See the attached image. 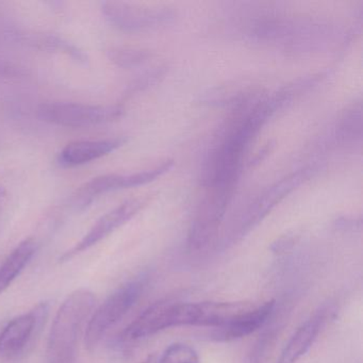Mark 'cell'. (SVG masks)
I'll list each match as a JSON object with an SVG mask.
<instances>
[{
  "instance_id": "6da1fadb",
  "label": "cell",
  "mask_w": 363,
  "mask_h": 363,
  "mask_svg": "<svg viewBox=\"0 0 363 363\" xmlns=\"http://www.w3.org/2000/svg\"><path fill=\"white\" fill-rule=\"evenodd\" d=\"M95 295L86 289L74 291L57 311L46 346L48 363H75L78 340L94 309Z\"/></svg>"
},
{
  "instance_id": "7a4b0ae2",
  "label": "cell",
  "mask_w": 363,
  "mask_h": 363,
  "mask_svg": "<svg viewBox=\"0 0 363 363\" xmlns=\"http://www.w3.org/2000/svg\"><path fill=\"white\" fill-rule=\"evenodd\" d=\"M144 288V278L127 282L99 306L86 326L84 343L89 350H94L106 333L128 313L129 310L139 301Z\"/></svg>"
},
{
  "instance_id": "3957f363",
  "label": "cell",
  "mask_w": 363,
  "mask_h": 363,
  "mask_svg": "<svg viewBox=\"0 0 363 363\" xmlns=\"http://www.w3.org/2000/svg\"><path fill=\"white\" fill-rule=\"evenodd\" d=\"M124 113L121 106L86 105L77 103L42 104L37 110L38 118L57 126H96L118 120Z\"/></svg>"
},
{
  "instance_id": "277c9868",
  "label": "cell",
  "mask_w": 363,
  "mask_h": 363,
  "mask_svg": "<svg viewBox=\"0 0 363 363\" xmlns=\"http://www.w3.org/2000/svg\"><path fill=\"white\" fill-rule=\"evenodd\" d=\"M307 177V169H301L296 173L290 174L284 179L269 186L248 207L238 223L237 227H235L228 239L225 241V246L231 245L243 239L284 197L288 196L297 186H301Z\"/></svg>"
},
{
  "instance_id": "5b68a950",
  "label": "cell",
  "mask_w": 363,
  "mask_h": 363,
  "mask_svg": "<svg viewBox=\"0 0 363 363\" xmlns=\"http://www.w3.org/2000/svg\"><path fill=\"white\" fill-rule=\"evenodd\" d=\"M189 326V303L159 301L142 312L124 331V339L137 341L165 329Z\"/></svg>"
},
{
  "instance_id": "8992f818",
  "label": "cell",
  "mask_w": 363,
  "mask_h": 363,
  "mask_svg": "<svg viewBox=\"0 0 363 363\" xmlns=\"http://www.w3.org/2000/svg\"><path fill=\"white\" fill-rule=\"evenodd\" d=\"M211 189L210 196L201 206L189 230L190 252L203 250L216 238L233 192L230 189Z\"/></svg>"
},
{
  "instance_id": "52a82bcc",
  "label": "cell",
  "mask_w": 363,
  "mask_h": 363,
  "mask_svg": "<svg viewBox=\"0 0 363 363\" xmlns=\"http://www.w3.org/2000/svg\"><path fill=\"white\" fill-rule=\"evenodd\" d=\"M173 167L174 161L167 160L163 162L162 164L154 167V169L139 172V173L128 174V175L109 174V175L93 178L92 180L86 182L84 186H82L78 190L75 196L76 207H86L96 197L106 194V193L124 190V189L135 188V186L150 184L160 176L164 175Z\"/></svg>"
},
{
  "instance_id": "ba28073f",
  "label": "cell",
  "mask_w": 363,
  "mask_h": 363,
  "mask_svg": "<svg viewBox=\"0 0 363 363\" xmlns=\"http://www.w3.org/2000/svg\"><path fill=\"white\" fill-rule=\"evenodd\" d=\"M101 10L112 25L124 31L155 28L171 22L175 16L167 8L144 7L122 1H105Z\"/></svg>"
},
{
  "instance_id": "9c48e42d",
  "label": "cell",
  "mask_w": 363,
  "mask_h": 363,
  "mask_svg": "<svg viewBox=\"0 0 363 363\" xmlns=\"http://www.w3.org/2000/svg\"><path fill=\"white\" fill-rule=\"evenodd\" d=\"M145 199H130L101 216L75 246L60 257V262H67V261L72 260L78 255L90 250L91 247L109 237L111 233L118 230L120 227L126 224L135 214H138V212L145 206Z\"/></svg>"
},
{
  "instance_id": "30bf717a",
  "label": "cell",
  "mask_w": 363,
  "mask_h": 363,
  "mask_svg": "<svg viewBox=\"0 0 363 363\" xmlns=\"http://www.w3.org/2000/svg\"><path fill=\"white\" fill-rule=\"evenodd\" d=\"M48 314V303L35 306L28 313L16 316L0 333V354L13 356L22 352Z\"/></svg>"
},
{
  "instance_id": "8fae6325",
  "label": "cell",
  "mask_w": 363,
  "mask_h": 363,
  "mask_svg": "<svg viewBox=\"0 0 363 363\" xmlns=\"http://www.w3.org/2000/svg\"><path fill=\"white\" fill-rule=\"evenodd\" d=\"M335 310L331 306L320 308L312 318L303 323L289 340L276 363H297L313 345L320 331Z\"/></svg>"
},
{
  "instance_id": "7c38bea8",
  "label": "cell",
  "mask_w": 363,
  "mask_h": 363,
  "mask_svg": "<svg viewBox=\"0 0 363 363\" xmlns=\"http://www.w3.org/2000/svg\"><path fill=\"white\" fill-rule=\"evenodd\" d=\"M125 142L124 138L72 142L59 152L57 163L65 169L79 167L111 154Z\"/></svg>"
},
{
  "instance_id": "4fadbf2b",
  "label": "cell",
  "mask_w": 363,
  "mask_h": 363,
  "mask_svg": "<svg viewBox=\"0 0 363 363\" xmlns=\"http://www.w3.org/2000/svg\"><path fill=\"white\" fill-rule=\"evenodd\" d=\"M275 307L276 301L274 299L256 305L233 324L222 328L212 329L209 337L216 342H231L247 337L265 326L273 316Z\"/></svg>"
},
{
  "instance_id": "5bb4252c",
  "label": "cell",
  "mask_w": 363,
  "mask_h": 363,
  "mask_svg": "<svg viewBox=\"0 0 363 363\" xmlns=\"http://www.w3.org/2000/svg\"><path fill=\"white\" fill-rule=\"evenodd\" d=\"M35 250L37 243L35 240L29 238L21 242L8 256L4 264L0 267V294L7 291L14 280L20 276L23 269L30 262Z\"/></svg>"
},
{
  "instance_id": "9a60e30c",
  "label": "cell",
  "mask_w": 363,
  "mask_h": 363,
  "mask_svg": "<svg viewBox=\"0 0 363 363\" xmlns=\"http://www.w3.org/2000/svg\"><path fill=\"white\" fill-rule=\"evenodd\" d=\"M23 40L35 48L41 50H50V52H59L67 54L74 60L78 62H86V56L78 50L73 44L63 40L62 38L52 35H24Z\"/></svg>"
},
{
  "instance_id": "2e32d148",
  "label": "cell",
  "mask_w": 363,
  "mask_h": 363,
  "mask_svg": "<svg viewBox=\"0 0 363 363\" xmlns=\"http://www.w3.org/2000/svg\"><path fill=\"white\" fill-rule=\"evenodd\" d=\"M108 58L123 69H133L148 62L152 54L148 50L129 48H112L108 50Z\"/></svg>"
},
{
  "instance_id": "e0dca14e",
  "label": "cell",
  "mask_w": 363,
  "mask_h": 363,
  "mask_svg": "<svg viewBox=\"0 0 363 363\" xmlns=\"http://www.w3.org/2000/svg\"><path fill=\"white\" fill-rule=\"evenodd\" d=\"M279 327L280 325L267 327L248 354L247 363H264L279 335Z\"/></svg>"
},
{
  "instance_id": "ac0fdd59",
  "label": "cell",
  "mask_w": 363,
  "mask_h": 363,
  "mask_svg": "<svg viewBox=\"0 0 363 363\" xmlns=\"http://www.w3.org/2000/svg\"><path fill=\"white\" fill-rule=\"evenodd\" d=\"M157 363H199V352L189 344H172L163 352Z\"/></svg>"
},
{
  "instance_id": "d6986e66",
  "label": "cell",
  "mask_w": 363,
  "mask_h": 363,
  "mask_svg": "<svg viewBox=\"0 0 363 363\" xmlns=\"http://www.w3.org/2000/svg\"><path fill=\"white\" fill-rule=\"evenodd\" d=\"M295 238L294 237H284L281 239L278 240L277 242L272 245V250L275 254H282L286 252V250H291L292 246L294 245Z\"/></svg>"
},
{
  "instance_id": "ffe728a7",
  "label": "cell",
  "mask_w": 363,
  "mask_h": 363,
  "mask_svg": "<svg viewBox=\"0 0 363 363\" xmlns=\"http://www.w3.org/2000/svg\"><path fill=\"white\" fill-rule=\"evenodd\" d=\"M25 75V72L22 69L9 65V63L0 62V76L4 77H18V76Z\"/></svg>"
},
{
  "instance_id": "44dd1931",
  "label": "cell",
  "mask_w": 363,
  "mask_h": 363,
  "mask_svg": "<svg viewBox=\"0 0 363 363\" xmlns=\"http://www.w3.org/2000/svg\"><path fill=\"white\" fill-rule=\"evenodd\" d=\"M6 191L5 189L3 188V186H0V201L4 199V196H5Z\"/></svg>"
},
{
  "instance_id": "7402d4cb",
  "label": "cell",
  "mask_w": 363,
  "mask_h": 363,
  "mask_svg": "<svg viewBox=\"0 0 363 363\" xmlns=\"http://www.w3.org/2000/svg\"><path fill=\"white\" fill-rule=\"evenodd\" d=\"M143 363H152V361L147 360V361H145V362H143Z\"/></svg>"
}]
</instances>
